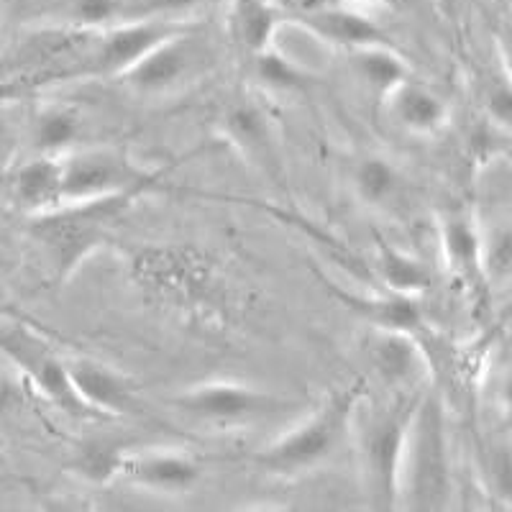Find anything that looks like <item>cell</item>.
Wrapping results in <instances>:
<instances>
[{"label": "cell", "instance_id": "cell-1", "mask_svg": "<svg viewBox=\"0 0 512 512\" xmlns=\"http://www.w3.org/2000/svg\"><path fill=\"white\" fill-rule=\"evenodd\" d=\"M364 395L367 379H354L341 390L331 392L308 418L292 425L290 431L274 438L262 451H256L254 464L272 477L290 479L331 461L349 438Z\"/></svg>", "mask_w": 512, "mask_h": 512}, {"label": "cell", "instance_id": "cell-2", "mask_svg": "<svg viewBox=\"0 0 512 512\" xmlns=\"http://www.w3.org/2000/svg\"><path fill=\"white\" fill-rule=\"evenodd\" d=\"M141 198H146L144 192H123L90 203L62 205L52 213L31 218V239L52 264L54 280L59 285L70 282L77 269L113 239L118 223Z\"/></svg>", "mask_w": 512, "mask_h": 512}, {"label": "cell", "instance_id": "cell-3", "mask_svg": "<svg viewBox=\"0 0 512 512\" xmlns=\"http://www.w3.org/2000/svg\"><path fill=\"white\" fill-rule=\"evenodd\" d=\"M100 29L72 24H47L18 36L8 57L0 62V82H8L18 93L54 85V82L88 77L90 54Z\"/></svg>", "mask_w": 512, "mask_h": 512}, {"label": "cell", "instance_id": "cell-4", "mask_svg": "<svg viewBox=\"0 0 512 512\" xmlns=\"http://www.w3.org/2000/svg\"><path fill=\"white\" fill-rule=\"evenodd\" d=\"M454 492L446 405L438 392H423L402 459L400 502L410 510H441Z\"/></svg>", "mask_w": 512, "mask_h": 512}, {"label": "cell", "instance_id": "cell-5", "mask_svg": "<svg viewBox=\"0 0 512 512\" xmlns=\"http://www.w3.org/2000/svg\"><path fill=\"white\" fill-rule=\"evenodd\" d=\"M420 395V390H397L359 425L361 484L369 505L377 510L400 505L402 459Z\"/></svg>", "mask_w": 512, "mask_h": 512}, {"label": "cell", "instance_id": "cell-6", "mask_svg": "<svg viewBox=\"0 0 512 512\" xmlns=\"http://www.w3.org/2000/svg\"><path fill=\"white\" fill-rule=\"evenodd\" d=\"M134 280L144 287L146 295L157 297L164 305H172L187 313H216L221 292V277L216 264L203 254L185 246H162L141 249L134 256Z\"/></svg>", "mask_w": 512, "mask_h": 512}, {"label": "cell", "instance_id": "cell-7", "mask_svg": "<svg viewBox=\"0 0 512 512\" xmlns=\"http://www.w3.org/2000/svg\"><path fill=\"white\" fill-rule=\"evenodd\" d=\"M177 164L149 169L121 146H77L62 154L64 205L113 198L123 192L152 195Z\"/></svg>", "mask_w": 512, "mask_h": 512}, {"label": "cell", "instance_id": "cell-8", "mask_svg": "<svg viewBox=\"0 0 512 512\" xmlns=\"http://www.w3.org/2000/svg\"><path fill=\"white\" fill-rule=\"evenodd\" d=\"M0 354L64 413L93 415V410L80 400L72 387L67 359H62L47 338L29 323L16 318L0 320Z\"/></svg>", "mask_w": 512, "mask_h": 512}, {"label": "cell", "instance_id": "cell-9", "mask_svg": "<svg viewBox=\"0 0 512 512\" xmlns=\"http://www.w3.org/2000/svg\"><path fill=\"white\" fill-rule=\"evenodd\" d=\"M172 405L187 418L216 425V428H246L290 408L287 400H280L251 384L233 382V379L195 384L190 390H182L180 395L172 397Z\"/></svg>", "mask_w": 512, "mask_h": 512}, {"label": "cell", "instance_id": "cell-10", "mask_svg": "<svg viewBox=\"0 0 512 512\" xmlns=\"http://www.w3.org/2000/svg\"><path fill=\"white\" fill-rule=\"evenodd\" d=\"M190 29L187 21L175 18H126L100 29L95 49L88 62V77H118L121 80L141 57Z\"/></svg>", "mask_w": 512, "mask_h": 512}, {"label": "cell", "instance_id": "cell-11", "mask_svg": "<svg viewBox=\"0 0 512 512\" xmlns=\"http://www.w3.org/2000/svg\"><path fill=\"white\" fill-rule=\"evenodd\" d=\"M205 57H208V49L195 39L192 29L180 31L154 47L146 57H141L121 77V82L131 93L144 95V98L175 93L177 88L187 85L192 77H198L205 70Z\"/></svg>", "mask_w": 512, "mask_h": 512}, {"label": "cell", "instance_id": "cell-12", "mask_svg": "<svg viewBox=\"0 0 512 512\" xmlns=\"http://www.w3.org/2000/svg\"><path fill=\"white\" fill-rule=\"evenodd\" d=\"M438 241L448 274L477 300H487L489 280L484 272V233L469 210H448L438 218Z\"/></svg>", "mask_w": 512, "mask_h": 512}, {"label": "cell", "instance_id": "cell-13", "mask_svg": "<svg viewBox=\"0 0 512 512\" xmlns=\"http://www.w3.org/2000/svg\"><path fill=\"white\" fill-rule=\"evenodd\" d=\"M203 466L195 456L172 448H128L123 454L121 479L157 495H187L200 484Z\"/></svg>", "mask_w": 512, "mask_h": 512}, {"label": "cell", "instance_id": "cell-14", "mask_svg": "<svg viewBox=\"0 0 512 512\" xmlns=\"http://www.w3.org/2000/svg\"><path fill=\"white\" fill-rule=\"evenodd\" d=\"M218 131L256 172L280 177V152L267 113L254 100H233L223 108Z\"/></svg>", "mask_w": 512, "mask_h": 512}, {"label": "cell", "instance_id": "cell-15", "mask_svg": "<svg viewBox=\"0 0 512 512\" xmlns=\"http://www.w3.org/2000/svg\"><path fill=\"white\" fill-rule=\"evenodd\" d=\"M328 295L344 305L354 318L364 320L372 331H397L410 336H423L425 320L418 297L400 295V292H354L341 285H333L328 277H320Z\"/></svg>", "mask_w": 512, "mask_h": 512}, {"label": "cell", "instance_id": "cell-16", "mask_svg": "<svg viewBox=\"0 0 512 512\" xmlns=\"http://www.w3.org/2000/svg\"><path fill=\"white\" fill-rule=\"evenodd\" d=\"M290 24L297 26V29H303L305 34L320 41L323 47L336 49V52L344 54L395 44L372 16H367L359 8H351L349 3H341V6L326 8V11L295 18Z\"/></svg>", "mask_w": 512, "mask_h": 512}, {"label": "cell", "instance_id": "cell-17", "mask_svg": "<svg viewBox=\"0 0 512 512\" xmlns=\"http://www.w3.org/2000/svg\"><path fill=\"white\" fill-rule=\"evenodd\" d=\"M72 387L93 415H134L139 413L136 384L105 361L90 356L67 359Z\"/></svg>", "mask_w": 512, "mask_h": 512}, {"label": "cell", "instance_id": "cell-18", "mask_svg": "<svg viewBox=\"0 0 512 512\" xmlns=\"http://www.w3.org/2000/svg\"><path fill=\"white\" fill-rule=\"evenodd\" d=\"M367 356L372 361L374 374L387 387H410L415 379L431 369L423 341L410 333L374 331L369 338Z\"/></svg>", "mask_w": 512, "mask_h": 512}, {"label": "cell", "instance_id": "cell-19", "mask_svg": "<svg viewBox=\"0 0 512 512\" xmlns=\"http://www.w3.org/2000/svg\"><path fill=\"white\" fill-rule=\"evenodd\" d=\"M384 105H387L392 121L413 136L441 134L451 116L446 100L425 82L413 80V77L392 90L384 98Z\"/></svg>", "mask_w": 512, "mask_h": 512}, {"label": "cell", "instance_id": "cell-20", "mask_svg": "<svg viewBox=\"0 0 512 512\" xmlns=\"http://www.w3.org/2000/svg\"><path fill=\"white\" fill-rule=\"evenodd\" d=\"M13 200L29 218L44 216L64 205L62 157L36 154L13 175Z\"/></svg>", "mask_w": 512, "mask_h": 512}, {"label": "cell", "instance_id": "cell-21", "mask_svg": "<svg viewBox=\"0 0 512 512\" xmlns=\"http://www.w3.org/2000/svg\"><path fill=\"white\" fill-rule=\"evenodd\" d=\"M285 24V13L274 0H231V34L249 57L272 47Z\"/></svg>", "mask_w": 512, "mask_h": 512}, {"label": "cell", "instance_id": "cell-22", "mask_svg": "<svg viewBox=\"0 0 512 512\" xmlns=\"http://www.w3.org/2000/svg\"><path fill=\"white\" fill-rule=\"evenodd\" d=\"M82 131H85V116L75 105H41L31 121V144H34L36 154L62 157L80 146Z\"/></svg>", "mask_w": 512, "mask_h": 512}, {"label": "cell", "instance_id": "cell-23", "mask_svg": "<svg viewBox=\"0 0 512 512\" xmlns=\"http://www.w3.org/2000/svg\"><path fill=\"white\" fill-rule=\"evenodd\" d=\"M349 64L351 72L364 82V88L372 90L374 95H379L382 103L392 90L400 88L405 80H410L408 59L402 57V52L395 44H390V47H369L359 49V52H351Z\"/></svg>", "mask_w": 512, "mask_h": 512}, {"label": "cell", "instance_id": "cell-24", "mask_svg": "<svg viewBox=\"0 0 512 512\" xmlns=\"http://www.w3.org/2000/svg\"><path fill=\"white\" fill-rule=\"evenodd\" d=\"M256 82L262 85L267 93L274 95H303L313 85V72L308 67L282 52L280 44L274 41L272 47L251 57Z\"/></svg>", "mask_w": 512, "mask_h": 512}, {"label": "cell", "instance_id": "cell-25", "mask_svg": "<svg viewBox=\"0 0 512 512\" xmlns=\"http://www.w3.org/2000/svg\"><path fill=\"white\" fill-rule=\"evenodd\" d=\"M379 280L387 290L400 292V295H423L433 285V277L418 256L408 251L390 246L387 241H377V259H374Z\"/></svg>", "mask_w": 512, "mask_h": 512}, {"label": "cell", "instance_id": "cell-26", "mask_svg": "<svg viewBox=\"0 0 512 512\" xmlns=\"http://www.w3.org/2000/svg\"><path fill=\"white\" fill-rule=\"evenodd\" d=\"M351 187H354L359 203L369 205V208H384V205L395 203V198H400L402 175L390 159L367 154L354 164Z\"/></svg>", "mask_w": 512, "mask_h": 512}, {"label": "cell", "instance_id": "cell-27", "mask_svg": "<svg viewBox=\"0 0 512 512\" xmlns=\"http://www.w3.org/2000/svg\"><path fill=\"white\" fill-rule=\"evenodd\" d=\"M126 448L113 446L108 441H88L77 448L72 456V472L85 482L105 484L113 479H121V464Z\"/></svg>", "mask_w": 512, "mask_h": 512}, {"label": "cell", "instance_id": "cell-28", "mask_svg": "<svg viewBox=\"0 0 512 512\" xmlns=\"http://www.w3.org/2000/svg\"><path fill=\"white\" fill-rule=\"evenodd\" d=\"M484 487L489 497L505 510H512V446L495 443L484 451L482 459Z\"/></svg>", "mask_w": 512, "mask_h": 512}, {"label": "cell", "instance_id": "cell-29", "mask_svg": "<svg viewBox=\"0 0 512 512\" xmlns=\"http://www.w3.org/2000/svg\"><path fill=\"white\" fill-rule=\"evenodd\" d=\"M484 272L492 287L512 282V223L484 233Z\"/></svg>", "mask_w": 512, "mask_h": 512}, {"label": "cell", "instance_id": "cell-30", "mask_svg": "<svg viewBox=\"0 0 512 512\" xmlns=\"http://www.w3.org/2000/svg\"><path fill=\"white\" fill-rule=\"evenodd\" d=\"M126 18V0H75L72 3V24L88 29H105Z\"/></svg>", "mask_w": 512, "mask_h": 512}, {"label": "cell", "instance_id": "cell-31", "mask_svg": "<svg viewBox=\"0 0 512 512\" xmlns=\"http://www.w3.org/2000/svg\"><path fill=\"white\" fill-rule=\"evenodd\" d=\"M484 111L497 126L512 131V82L502 70L484 88Z\"/></svg>", "mask_w": 512, "mask_h": 512}, {"label": "cell", "instance_id": "cell-32", "mask_svg": "<svg viewBox=\"0 0 512 512\" xmlns=\"http://www.w3.org/2000/svg\"><path fill=\"white\" fill-rule=\"evenodd\" d=\"M203 3L205 0H126V18H175V21H185L182 16L195 11Z\"/></svg>", "mask_w": 512, "mask_h": 512}, {"label": "cell", "instance_id": "cell-33", "mask_svg": "<svg viewBox=\"0 0 512 512\" xmlns=\"http://www.w3.org/2000/svg\"><path fill=\"white\" fill-rule=\"evenodd\" d=\"M495 47L500 57V70L512 82V8L502 11L495 24Z\"/></svg>", "mask_w": 512, "mask_h": 512}, {"label": "cell", "instance_id": "cell-34", "mask_svg": "<svg viewBox=\"0 0 512 512\" xmlns=\"http://www.w3.org/2000/svg\"><path fill=\"white\" fill-rule=\"evenodd\" d=\"M502 364L497 369V382H495V400L497 408L502 410L507 420H512V341L507 351L502 354Z\"/></svg>", "mask_w": 512, "mask_h": 512}, {"label": "cell", "instance_id": "cell-35", "mask_svg": "<svg viewBox=\"0 0 512 512\" xmlns=\"http://www.w3.org/2000/svg\"><path fill=\"white\" fill-rule=\"evenodd\" d=\"M341 3H349V0H274V6L285 13L287 24L295 21V18L310 16V13L326 11V8L341 6Z\"/></svg>", "mask_w": 512, "mask_h": 512}, {"label": "cell", "instance_id": "cell-36", "mask_svg": "<svg viewBox=\"0 0 512 512\" xmlns=\"http://www.w3.org/2000/svg\"><path fill=\"white\" fill-rule=\"evenodd\" d=\"M349 3H359V6H395L400 0H349Z\"/></svg>", "mask_w": 512, "mask_h": 512}, {"label": "cell", "instance_id": "cell-37", "mask_svg": "<svg viewBox=\"0 0 512 512\" xmlns=\"http://www.w3.org/2000/svg\"><path fill=\"white\" fill-rule=\"evenodd\" d=\"M13 95H21V93H18V90L13 88V85H8V82H0V100H3V98H13Z\"/></svg>", "mask_w": 512, "mask_h": 512}, {"label": "cell", "instance_id": "cell-38", "mask_svg": "<svg viewBox=\"0 0 512 512\" xmlns=\"http://www.w3.org/2000/svg\"><path fill=\"white\" fill-rule=\"evenodd\" d=\"M6 139H8V128H6V123H3V118H0V149H3Z\"/></svg>", "mask_w": 512, "mask_h": 512}, {"label": "cell", "instance_id": "cell-39", "mask_svg": "<svg viewBox=\"0 0 512 512\" xmlns=\"http://www.w3.org/2000/svg\"><path fill=\"white\" fill-rule=\"evenodd\" d=\"M502 331H507V333H510V341H512V315H510V318H507L505 320V323H502Z\"/></svg>", "mask_w": 512, "mask_h": 512}]
</instances>
